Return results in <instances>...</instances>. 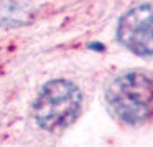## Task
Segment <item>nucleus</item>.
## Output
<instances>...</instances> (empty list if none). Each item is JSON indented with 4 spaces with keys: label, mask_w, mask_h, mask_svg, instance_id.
<instances>
[{
    "label": "nucleus",
    "mask_w": 153,
    "mask_h": 147,
    "mask_svg": "<svg viewBox=\"0 0 153 147\" xmlns=\"http://www.w3.org/2000/svg\"><path fill=\"white\" fill-rule=\"evenodd\" d=\"M105 98L117 119L130 126L142 124L152 114V78L140 71L125 73L112 81Z\"/></svg>",
    "instance_id": "f257e3e1"
},
{
    "label": "nucleus",
    "mask_w": 153,
    "mask_h": 147,
    "mask_svg": "<svg viewBox=\"0 0 153 147\" xmlns=\"http://www.w3.org/2000/svg\"><path fill=\"white\" fill-rule=\"evenodd\" d=\"M82 96L76 84L66 80H53L43 86L33 106L36 124L46 130L64 129L76 121Z\"/></svg>",
    "instance_id": "f03ea898"
},
{
    "label": "nucleus",
    "mask_w": 153,
    "mask_h": 147,
    "mask_svg": "<svg viewBox=\"0 0 153 147\" xmlns=\"http://www.w3.org/2000/svg\"><path fill=\"white\" fill-rule=\"evenodd\" d=\"M153 10L152 4H140L130 8L119 22V37L120 43L130 51L140 56H150L153 53Z\"/></svg>",
    "instance_id": "7ed1b4c3"
}]
</instances>
